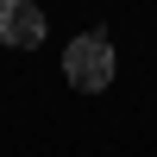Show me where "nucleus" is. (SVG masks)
I'll return each mask as SVG.
<instances>
[{
    "mask_svg": "<svg viewBox=\"0 0 157 157\" xmlns=\"http://www.w3.org/2000/svg\"><path fill=\"white\" fill-rule=\"evenodd\" d=\"M63 75H69L75 94H101L113 82V44H107V32H82L75 38L63 50Z\"/></svg>",
    "mask_w": 157,
    "mask_h": 157,
    "instance_id": "obj_1",
    "label": "nucleus"
},
{
    "mask_svg": "<svg viewBox=\"0 0 157 157\" xmlns=\"http://www.w3.org/2000/svg\"><path fill=\"white\" fill-rule=\"evenodd\" d=\"M0 44H6V50L44 44V13H38L32 0H0Z\"/></svg>",
    "mask_w": 157,
    "mask_h": 157,
    "instance_id": "obj_2",
    "label": "nucleus"
}]
</instances>
